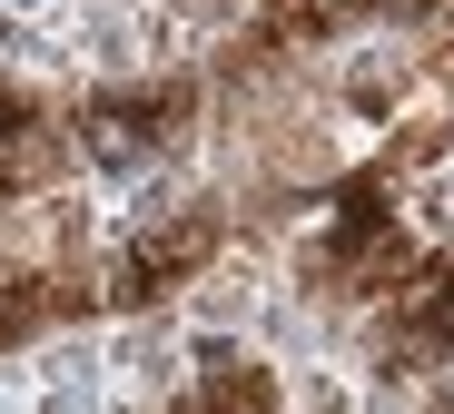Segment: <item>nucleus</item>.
Wrapping results in <instances>:
<instances>
[{"instance_id": "nucleus-2", "label": "nucleus", "mask_w": 454, "mask_h": 414, "mask_svg": "<svg viewBox=\"0 0 454 414\" xmlns=\"http://www.w3.org/2000/svg\"><path fill=\"white\" fill-rule=\"evenodd\" d=\"M99 346H109V404H188L178 306H129V316H109Z\"/></svg>"}, {"instance_id": "nucleus-5", "label": "nucleus", "mask_w": 454, "mask_h": 414, "mask_svg": "<svg viewBox=\"0 0 454 414\" xmlns=\"http://www.w3.org/2000/svg\"><path fill=\"white\" fill-rule=\"evenodd\" d=\"M286 414H365L356 355H307V365H286Z\"/></svg>"}, {"instance_id": "nucleus-6", "label": "nucleus", "mask_w": 454, "mask_h": 414, "mask_svg": "<svg viewBox=\"0 0 454 414\" xmlns=\"http://www.w3.org/2000/svg\"><path fill=\"white\" fill-rule=\"evenodd\" d=\"M405 227H415L425 246H444V257H454V158L405 178Z\"/></svg>"}, {"instance_id": "nucleus-4", "label": "nucleus", "mask_w": 454, "mask_h": 414, "mask_svg": "<svg viewBox=\"0 0 454 414\" xmlns=\"http://www.w3.org/2000/svg\"><path fill=\"white\" fill-rule=\"evenodd\" d=\"M59 30L90 79H148V0H59Z\"/></svg>"}, {"instance_id": "nucleus-3", "label": "nucleus", "mask_w": 454, "mask_h": 414, "mask_svg": "<svg viewBox=\"0 0 454 414\" xmlns=\"http://www.w3.org/2000/svg\"><path fill=\"white\" fill-rule=\"evenodd\" d=\"M286 286V257L267 237H227L217 257L178 286V316H198V325H257V306Z\"/></svg>"}, {"instance_id": "nucleus-7", "label": "nucleus", "mask_w": 454, "mask_h": 414, "mask_svg": "<svg viewBox=\"0 0 454 414\" xmlns=\"http://www.w3.org/2000/svg\"><path fill=\"white\" fill-rule=\"evenodd\" d=\"M444 385H454V365H444Z\"/></svg>"}, {"instance_id": "nucleus-1", "label": "nucleus", "mask_w": 454, "mask_h": 414, "mask_svg": "<svg viewBox=\"0 0 454 414\" xmlns=\"http://www.w3.org/2000/svg\"><path fill=\"white\" fill-rule=\"evenodd\" d=\"M425 90H434V59H425L405 30H375V20L346 30V40L317 59V109H326L356 148H375V138H386V129L425 99Z\"/></svg>"}]
</instances>
